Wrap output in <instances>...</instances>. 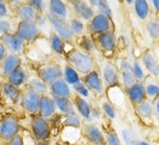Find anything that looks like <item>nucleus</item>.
Segmentation results:
<instances>
[{
    "instance_id": "nucleus-1",
    "label": "nucleus",
    "mask_w": 159,
    "mask_h": 145,
    "mask_svg": "<svg viewBox=\"0 0 159 145\" xmlns=\"http://www.w3.org/2000/svg\"><path fill=\"white\" fill-rule=\"evenodd\" d=\"M67 60L69 66H72L79 74L87 75L93 70V59L87 52L82 51L80 48H73L68 52Z\"/></svg>"
},
{
    "instance_id": "nucleus-2",
    "label": "nucleus",
    "mask_w": 159,
    "mask_h": 145,
    "mask_svg": "<svg viewBox=\"0 0 159 145\" xmlns=\"http://www.w3.org/2000/svg\"><path fill=\"white\" fill-rule=\"evenodd\" d=\"M20 131V123L16 116L7 115L0 122V138L1 141L9 142L12 138L19 135Z\"/></svg>"
},
{
    "instance_id": "nucleus-3",
    "label": "nucleus",
    "mask_w": 159,
    "mask_h": 145,
    "mask_svg": "<svg viewBox=\"0 0 159 145\" xmlns=\"http://www.w3.org/2000/svg\"><path fill=\"white\" fill-rule=\"evenodd\" d=\"M62 69L58 63L48 62L44 63L38 68V76L39 79L45 82L46 84H52L53 82H56L57 79H62Z\"/></svg>"
},
{
    "instance_id": "nucleus-4",
    "label": "nucleus",
    "mask_w": 159,
    "mask_h": 145,
    "mask_svg": "<svg viewBox=\"0 0 159 145\" xmlns=\"http://www.w3.org/2000/svg\"><path fill=\"white\" fill-rule=\"evenodd\" d=\"M31 131L35 139L38 142H46L51 136V127L46 119L39 115L34 116L31 120Z\"/></svg>"
},
{
    "instance_id": "nucleus-5",
    "label": "nucleus",
    "mask_w": 159,
    "mask_h": 145,
    "mask_svg": "<svg viewBox=\"0 0 159 145\" xmlns=\"http://www.w3.org/2000/svg\"><path fill=\"white\" fill-rule=\"evenodd\" d=\"M15 35L22 42H32L36 40L39 36V28L34 21H20L17 24Z\"/></svg>"
},
{
    "instance_id": "nucleus-6",
    "label": "nucleus",
    "mask_w": 159,
    "mask_h": 145,
    "mask_svg": "<svg viewBox=\"0 0 159 145\" xmlns=\"http://www.w3.org/2000/svg\"><path fill=\"white\" fill-rule=\"evenodd\" d=\"M40 97L38 93L34 92L30 89H25L21 94V106L25 112L30 114L39 113Z\"/></svg>"
},
{
    "instance_id": "nucleus-7",
    "label": "nucleus",
    "mask_w": 159,
    "mask_h": 145,
    "mask_svg": "<svg viewBox=\"0 0 159 145\" xmlns=\"http://www.w3.org/2000/svg\"><path fill=\"white\" fill-rule=\"evenodd\" d=\"M46 19H48V22H50L51 25L53 27L54 31H56L65 42H69V40H72L73 38H74V35H73L72 30H70V28H69V24H68V22H66V20L56 17V16H53L52 14H50V13L46 15Z\"/></svg>"
},
{
    "instance_id": "nucleus-8",
    "label": "nucleus",
    "mask_w": 159,
    "mask_h": 145,
    "mask_svg": "<svg viewBox=\"0 0 159 145\" xmlns=\"http://www.w3.org/2000/svg\"><path fill=\"white\" fill-rule=\"evenodd\" d=\"M111 27H112L111 19L98 13L90 21V23H89V31L92 35L98 36L104 34V32L111 31Z\"/></svg>"
},
{
    "instance_id": "nucleus-9",
    "label": "nucleus",
    "mask_w": 159,
    "mask_h": 145,
    "mask_svg": "<svg viewBox=\"0 0 159 145\" xmlns=\"http://www.w3.org/2000/svg\"><path fill=\"white\" fill-rule=\"evenodd\" d=\"M70 4H72V7L75 14L77 15V19H80V20L82 19L84 21H91L93 19V16L96 15L92 7L90 5H88L85 1L75 0V1H70Z\"/></svg>"
},
{
    "instance_id": "nucleus-10",
    "label": "nucleus",
    "mask_w": 159,
    "mask_h": 145,
    "mask_svg": "<svg viewBox=\"0 0 159 145\" xmlns=\"http://www.w3.org/2000/svg\"><path fill=\"white\" fill-rule=\"evenodd\" d=\"M126 93H127L128 98L133 104L139 105L142 102L145 100L147 98V93H145V86L141 82L134 83L131 86L126 88Z\"/></svg>"
},
{
    "instance_id": "nucleus-11",
    "label": "nucleus",
    "mask_w": 159,
    "mask_h": 145,
    "mask_svg": "<svg viewBox=\"0 0 159 145\" xmlns=\"http://www.w3.org/2000/svg\"><path fill=\"white\" fill-rule=\"evenodd\" d=\"M0 40L2 42L6 50L11 52V54H17L23 48V42L15 34H11V32L6 34V35L1 36Z\"/></svg>"
},
{
    "instance_id": "nucleus-12",
    "label": "nucleus",
    "mask_w": 159,
    "mask_h": 145,
    "mask_svg": "<svg viewBox=\"0 0 159 145\" xmlns=\"http://www.w3.org/2000/svg\"><path fill=\"white\" fill-rule=\"evenodd\" d=\"M48 89L51 91L53 97H59V98H68L70 99L72 97V90L70 86L68 85L67 82L64 79H57L56 82L48 85Z\"/></svg>"
},
{
    "instance_id": "nucleus-13",
    "label": "nucleus",
    "mask_w": 159,
    "mask_h": 145,
    "mask_svg": "<svg viewBox=\"0 0 159 145\" xmlns=\"http://www.w3.org/2000/svg\"><path fill=\"white\" fill-rule=\"evenodd\" d=\"M82 82L87 85L89 91H93V92H96V93H98V94L103 93V91H104L103 81L100 79L99 74L96 70H92V71H90L89 74L84 75Z\"/></svg>"
},
{
    "instance_id": "nucleus-14",
    "label": "nucleus",
    "mask_w": 159,
    "mask_h": 145,
    "mask_svg": "<svg viewBox=\"0 0 159 145\" xmlns=\"http://www.w3.org/2000/svg\"><path fill=\"white\" fill-rule=\"evenodd\" d=\"M84 134L85 137L91 144L93 145H105V136H104L103 131L98 125H88L84 128Z\"/></svg>"
},
{
    "instance_id": "nucleus-15",
    "label": "nucleus",
    "mask_w": 159,
    "mask_h": 145,
    "mask_svg": "<svg viewBox=\"0 0 159 145\" xmlns=\"http://www.w3.org/2000/svg\"><path fill=\"white\" fill-rule=\"evenodd\" d=\"M56 104L53 102L52 97L48 96H42L40 97V105H39V116L44 119H50L56 114Z\"/></svg>"
},
{
    "instance_id": "nucleus-16",
    "label": "nucleus",
    "mask_w": 159,
    "mask_h": 145,
    "mask_svg": "<svg viewBox=\"0 0 159 145\" xmlns=\"http://www.w3.org/2000/svg\"><path fill=\"white\" fill-rule=\"evenodd\" d=\"M96 40H97L100 48L105 52H112L116 48V37L113 31H107L102 34V35H98Z\"/></svg>"
},
{
    "instance_id": "nucleus-17",
    "label": "nucleus",
    "mask_w": 159,
    "mask_h": 145,
    "mask_svg": "<svg viewBox=\"0 0 159 145\" xmlns=\"http://www.w3.org/2000/svg\"><path fill=\"white\" fill-rule=\"evenodd\" d=\"M21 67V58L17 54H7L2 61L1 74L4 76H9L13 71Z\"/></svg>"
},
{
    "instance_id": "nucleus-18",
    "label": "nucleus",
    "mask_w": 159,
    "mask_h": 145,
    "mask_svg": "<svg viewBox=\"0 0 159 145\" xmlns=\"http://www.w3.org/2000/svg\"><path fill=\"white\" fill-rule=\"evenodd\" d=\"M74 107L76 108L77 114H80V116H82L85 120H91L92 119V107L89 102L84 98L76 96L74 98Z\"/></svg>"
},
{
    "instance_id": "nucleus-19",
    "label": "nucleus",
    "mask_w": 159,
    "mask_h": 145,
    "mask_svg": "<svg viewBox=\"0 0 159 145\" xmlns=\"http://www.w3.org/2000/svg\"><path fill=\"white\" fill-rule=\"evenodd\" d=\"M103 77L105 83L110 88L116 86V84L119 82V74H118L116 66L112 63H106L103 68Z\"/></svg>"
},
{
    "instance_id": "nucleus-20",
    "label": "nucleus",
    "mask_w": 159,
    "mask_h": 145,
    "mask_svg": "<svg viewBox=\"0 0 159 145\" xmlns=\"http://www.w3.org/2000/svg\"><path fill=\"white\" fill-rule=\"evenodd\" d=\"M120 68H121V79L126 88H129L134 83H136V79L133 75V65H130L129 61L127 60L121 61Z\"/></svg>"
},
{
    "instance_id": "nucleus-21",
    "label": "nucleus",
    "mask_w": 159,
    "mask_h": 145,
    "mask_svg": "<svg viewBox=\"0 0 159 145\" xmlns=\"http://www.w3.org/2000/svg\"><path fill=\"white\" fill-rule=\"evenodd\" d=\"M48 8H50V14H52L56 17L66 20L68 16V11L67 6L64 1H60V0H51L48 2Z\"/></svg>"
},
{
    "instance_id": "nucleus-22",
    "label": "nucleus",
    "mask_w": 159,
    "mask_h": 145,
    "mask_svg": "<svg viewBox=\"0 0 159 145\" xmlns=\"http://www.w3.org/2000/svg\"><path fill=\"white\" fill-rule=\"evenodd\" d=\"M1 92L6 97V99L9 100L11 102H13V104L19 102L21 99V94H22V92L20 91L19 88L9 84L8 82L1 84Z\"/></svg>"
},
{
    "instance_id": "nucleus-23",
    "label": "nucleus",
    "mask_w": 159,
    "mask_h": 145,
    "mask_svg": "<svg viewBox=\"0 0 159 145\" xmlns=\"http://www.w3.org/2000/svg\"><path fill=\"white\" fill-rule=\"evenodd\" d=\"M142 62H143L145 68H147L151 74H153L155 76H158L159 63H158V61H157V59L155 58V55L152 54V53H150V52L144 53L143 57H142Z\"/></svg>"
},
{
    "instance_id": "nucleus-24",
    "label": "nucleus",
    "mask_w": 159,
    "mask_h": 145,
    "mask_svg": "<svg viewBox=\"0 0 159 145\" xmlns=\"http://www.w3.org/2000/svg\"><path fill=\"white\" fill-rule=\"evenodd\" d=\"M27 81V73L22 67H19L16 70H14L12 74L7 77V82L12 85L19 88L22 84H24Z\"/></svg>"
},
{
    "instance_id": "nucleus-25",
    "label": "nucleus",
    "mask_w": 159,
    "mask_h": 145,
    "mask_svg": "<svg viewBox=\"0 0 159 145\" xmlns=\"http://www.w3.org/2000/svg\"><path fill=\"white\" fill-rule=\"evenodd\" d=\"M48 43L52 51L57 54H62L65 52V40L56 31H52L48 36Z\"/></svg>"
},
{
    "instance_id": "nucleus-26",
    "label": "nucleus",
    "mask_w": 159,
    "mask_h": 145,
    "mask_svg": "<svg viewBox=\"0 0 159 145\" xmlns=\"http://www.w3.org/2000/svg\"><path fill=\"white\" fill-rule=\"evenodd\" d=\"M16 14L21 21H35L37 13L28 4H21L16 9Z\"/></svg>"
},
{
    "instance_id": "nucleus-27",
    "label": "nucleus",
    "mask_w": 159,
    "mask_h": 145,
    "mask_svg": "<svg viewBox=\"0 0 159 145\" xmlns=\"http://www.w3.org/2000/svg\"><path fill=\"white\" fill-rule=\"evenodd\" d=\"M52 99L56 104V107L61 112V113L66 115L69 112H72L73 110H75L74 107V104L72 102V100L68 98H59V97H53L52 96Z\"/></svg>"
},
{
    "instance_id": "nucleus-28",
    "label": "nucleus",
    "mask_w": 159,
    "mask_h": 145,
    "mask_svg": "<svg viewBox=\"0 0 159 145\" xmlns=\"http://www.w3.org/2000/svg\"><path fill=\"white\" fill-rule=\"evenodd\" d=\"M134 9H135V14L137 15L139 20H147L150 13V8L147 0H135L134 1Z\"/></svg>"
},
{
    "instance_id": "nucleus-29",
    "label": "nucleus",
    "mask_w": 159,
    "mask_h": 145,
    "mask_svg": "<svg viewBox=\"0 0 159 145\" xmlns=\"http://www.w3.org/2000/svg\"><path fill=\"white\" fill-rule=\"evenodd\" d=\"M62 73H64L62 79L67 82L68 85L73 86L74 84H76V83H79L80 81H81V79H80V74L72 66H69V65H66V66H65Z\"/></svg>"
},
{
    "instance_id": "nucleus-30",
    "label": "nucleus",
    "mask_w": 159,
    "mask_h": 145,
    "mask_svg": "<svg viewBox=\"0 0 159 145\" xmlns=\"http://www.w3.org/2000/svg\"><path fill=\"white\" fill-rule=\"evenodd\" d=\"M28 89L32 90L34 92L38 93L39 96H43L48 91V86L45 82H43L40 79H31L28 82Z\"/></svg>"
},
{
    "instance_id": "nucleus-31",
    "label": "nucleus",
    "mask_w": 159,
    "mask_h": 145,
    "mask_svg": "<svg viewBox=\"0 0 159 145\" xmlns=\"http://www.w3.org/2000/svg\"><path fill=\"white\" fill-rule=\"evenodd\" d=\"M136 111L141 118L147 119V118H151L152 114H153V108H152V105L148 100H144L141 104L136 105Z\"/></svg>"
},
{
    "instance_id": "nucleus-32",
    "label": "nucleus",
    "mask_w": 159,
    "mask_h": 145,
    "mask_svg": "<svg viewBox=\"0 0 159 145\" xmlns=\"http://www.w3.org/2000/svg\"><path fill=\"white\" fill-rule=\"evenodd\" d=\"M65 125L69 127V128H80L81 125V120L77 112L75 110H73L72 112H69L68 114L65 115Z\"/></svg>"
},
{
    "instance_id": "nucleus-33",
    "label": "nucleus",
    "mask_w": 159,
    "mask_h": 145,
    "mask_svg": "<svg viewBox=\"0 0 159 145\" xmlns=\"http://www.w3.org/2000/svg\"><path fill=\"white\" fill-rule=\"evenodd\" d=\"M90 4L92 5V6H95V7L98 8V12H99V14H103V15L107 16V17H110V19H112V9L110 8V6H108V2L107 1H104V0H92V1H90Z\"/></svg>"
},
{
    "instance_id": "nucleus-34",
    "label": "nucleus",
    "mask_w": 159,
    "mask_h": 145,
    "mask_svg": "<svg viewBox=\"0 0 159 145\" xmlns=\"http://www.w3.org/2000/svg\"><path fill=\"white\" fill-rule=\"evenodd\" d=\"M69 28H70V30H72L73 35L74 36H83V32H84V23L82 21L75 17V19H70L69 22Z\"/></svg>"
},
{
    "instance_id": "nucleus-35",
    "label": "nucleus",
    "mask_w": 159,
    "mask_h": 145,
    "mask_svg": "<svg viewBox=\"0 0 159 145\" xmlns=\"http://www.w3.org/2000/svg\"><path fill=\"white\" fill-rule=\"evenodd\" d=\"M147 31L152 39L159 38V22L156 20L149 21L147 24Z\"/></svg>"
},
{
    "instance_id": "nucleus-36",
    "label": "nucleus",
    "mask_w": 159,
    "mask_h": 145,
    "mask_svg": "<svg viewBox=\"0 0 159 145\" xmlns=\"http://www.w3.org/2000/svg\"><path fill=\"white\" fill-rule=\"evenodd\" d=\"M80 47L82 48V51H87V52H92L95 50V44H93V40L91 39V37L89 36H82L81 37V42H80Z\"/></svg>"
},
{
    "instance_id": "nucleus-37",
    "label": "nucleus",
    "mask_w": 159,
    "mask_h": 145,
    "mask_svg": "<svg viewBox=\"0 0 159 145\" xmlns=\"http://www.w3.org/2000/svg\"><path fill=\"white\" fill-rule=\"evenodd\" d=\"M73 89H74V91L77 93V96L82 97V98H87V97L90 96V91H89L87 85H85L82 81H80L79 83L74 84V85H73Z\"/></svg>"
},
{
    "instance_id": "nucleus-38",
    "label": "nucleus",
    "mask_w": 159,
    "mask_h": 145,
    "mask_svg": "<svg viewBox=\"0 0 159 145\" xmlns=\"http://www.w3.org/2000/svg\"><path fill=\"white\" fill-rule=\"evenodd\" d=\"M121 135H122V138L126 145H136L137 139H136L135 134L133 133L130 129H123L121 131Z\"/></svg>"
},
{
    "instance_id": "nucleus-39",
    "label": "nucleus",
    "mask_w": 159,
    "mask_h": 145,
    "mask_svg": "<svg viewBox=\"0 0 159 145\" xmlns=\"http://www.w3.org/2000/svg\"><path fill=\"white\" fill-rule=\"evenodd\" d=\"M145 93H147L148 97L156 100L157 98H159V85L153 84V83L145 85Z\"/></svg>"
},
{
    "instance_id": "nucleus-40",
    "label": "nucleus",
    "mask_w": 159,
    "mask_h": 145,
    "mask_svg": "<svg viewBox=\"0 0 159 145\" xmlns=\"http://www.w3.org/2000/svg\"><path fill=\"white\" fill-rule=\"evenodd\" d=\"M105 142L107 145H122V142L116 131H108L105 136Z\"/></svg>"
},
{
    "instance_id": "nucleus-41",
    "label": "nucleus",
    "mask_w": 159,
    "mask_h": 145,
    "mask_svg": "<svg viewBox=\"0 0 159 145\" xmlns=\"http://www.w3.org/2000/svg\"><path fill=\"white\" fill-rule=\"evenodd\" d=\"M102 110H103L104 114L110 119H114L116 118V108H114V106L113 104L110 102H104L103 105H102Z\"/></svg>"
},
{
    "instance_id": "nucleus-42",
    "label": "nucleus",
    "mask_w": 159,
    "mask_h": 145,
    "mask_svg": "<svg viewBox=\"0 0 159 145\" xmlns=\"http://www.w3.org/2000/svg\"><path fill=\"white\" fill-rule=\"evenodd\" d=\"M133 75H134V77H135L136 81H142L144 79V70L142 66H141V63L135 61L134 65H133Z\"/></svg>"
},
{
    "instance_id": "nucleus-43",
    "label": "nucleus",
    "mask_w": 159,
    "mask_h": 145,
    "mask_svg": "<svg viewBox=\"0 0 159 145\" xmlns=\"http://www.w3.org/2000/svg\"><path fill=\"white\" fill-rule=\"evenodd\" d=\"M27 4H28L36 13H40L44 9V7H45V2L42 1V0H30Z\"/></svg>"
},
{
    "instance_id": "nucleus-44",
    "label": "nucleus",
    "mask_w": 159,
    "mask_h": 145,
    "mask_svg": "<svg viewBox=\"0 0 159 145\" xmlns=\"http://www.w3.org/2000/svg\"><path fill=\"white\" fill-rule=\"evenodd\" d=\"M11 28H12V24H11V21L9 20H7V19L0 20V34H1V36L9 34Z\"/></svg>"
},
{
    "instance_id": "nucleus-45",
    "label": "nucleus",
    "mask_w": 159,
    "mask_h": 145,
    "mask_svg": "<svg viewBox=\"0 0 159 145\" xmlns=\"http://www.w3.org/2000/svg\"><path fill=\"white\" fill-rule=\"evenodd\" d=\"M46 21H48L46 16H43V14H37L36 19H35V21H34V22L36 23L37 27L39 28V27H42V25H45Z\"/></svg>"
},
{
    "instance_id": "nucleus-46",
    "label": "nucleus",
    "mask_w": 159,
    "mask_h": 145,
    "mask_svg": "<svg viewBox=\"0 0 159 145\" xmlns=\"http://www.w3.org/2000/svg\"><path fill=\"white\" fill-rule=\"evenodd\" d=\"M6 145H24L23 138H22V136L17 135V136H15L14 138H12L9 142H7Z\"/></svg>"
},
{
    "instance_id": "nucleus-47",
    "label": "nucleus",
    "mask_w": 159,
    "mask_h": 145,
    "mask_svg": "<svg viewBox=\"0 0 159 145\" xmlns=\"http://www.w3.org/2000/svg\"><path fill=\"white\" fill-rule=\"evenodd\" d=\"M8 9H7V5L5 4L4 1L0 0V20L5 19V16L7 15Z\"/></svg>"
},
{
    "instance_id": "nucleus-48",
    "label": "nucleus",
    "mask_w": 159,
    "mask_h": 145,
    "mask_svg": "<svg viewBox=\"0 0 159 145\" xmlns=\"http://www.w3.org/2000/svg\"><path fill=\"white\" fill-rule=\"evenodd\" d=\"M6 47L4 46V44H2V42L0 40V61H4V59L6 58Z\"/></svg>"
},
{
    "instance_id": "nucleus-49",
    "label": "nucleus",
    "mask_w": 159,
    "mask_h": 145,
    "mask_svg": "<svg viewBox=\"0 0 159 145\" xmlns=\"http://www.w3.org/2000/svg\"><path fill=\"white\" fill-rule=\"evenodd\" d=\"M151 2H152V5H153V7H155L156 11L159 12V0H152Z\"/></svg>"
},
{
    "instance_id": "nucleus-50",
    "label": "nucleus",
    "mask_w": 159,
    "mask_h": 145,
    "mask_svg": "<svg viewBox=\"0 0 159 145\" xmlns=\"http://www.w3.org/2000/svg\"><path fill=\"white\" fill-rule=\"evenodd\" d=\"M155 108H156V112H157V114H158V116H159V98H157L155 100Z\"/></svg>"
},
{
    "instance_id": "nucleus-51",
    "label": "nucleus",
    "mask_w": 159,
    "mask_h": 145,
    "mask_svg": "<svg viewBox=\"0 0 159 145\" xmlns=\"http://www.w3.org/2000/svg\"><path fill=\"white\" fill-rule=\"evenodd\" d=\"M136 145H150V144H149L148 142H144V141H137Z\"/></svg>"
},
{
    "instance_id": "nucleus-52",
    "label": "nucleus",
    "mask_w": 159,
    "mask_h": 145,
    "mask_svg": "<svg viewBox=\"0 0 159 145\" xmlns=\"http://www.w3.org/2000/svg\"><path fill=\"white\" fill-rule=\"evenodd\" d=\"M36 145H48V144L46 143V142H38Z\"/></svg>"
},
{
    "instance_id": "nucleus-53",
    "label": "nucleus",
    "mask_w": 159,
    "mask_h": 145,
    "mask_svg": "<svg viewBox=\"0 0 159 145\" xmlns=\"http://www.w3.org/2000/svg\"><path fill=\"white\" fill-rule=\"evenodd\" d=\"M128 5H131V4H134V1H131V0H128V1H126Z\"/></svg>"
},
{
    "instance_id": "nucleus-54",
    "label": "nucleus",
    "mask_w": 159,
    "mask_h": 145,
    "mask_svg": "<svg viewBox=\"0 0 159 145\" xmlns=\"http://www.w3.org/2000/svg\"><path fill=\"white\" fill-rule=\"evenodd\" d=\"M0 145H6V144H4V143H1V142H0Z\"/></svg>"
},
{
    "instance_id": "nucleus-55",
    "label": "nucleus",
    "mask_w": 159,
    "mask_h": 145,
    "mask_svg": "<svg viewBox=\"0 0 159 145\" xmlns=\"http://www.w3.org/2000/svg\"><path fill=\"white\" fill-rule=\"evenodd\" d=\"M0 96H1V91H0Z\"/></svg>"
},
{
    "instance_id": "nucleus-56",
    "label": "nucleus",
    "mask_w": 159,
    "mask_h": 145,
    "mask_svg": "<svg viewBox=\"0 0 159 145\" xmlns=\"http://www.w3.org/2000/svg\"><path fill=\"white\" fill-rule=\"evenodd\" d=\"M0 139H1V138H0Z\"/></svg>"
}]
</instances>
